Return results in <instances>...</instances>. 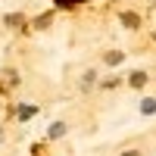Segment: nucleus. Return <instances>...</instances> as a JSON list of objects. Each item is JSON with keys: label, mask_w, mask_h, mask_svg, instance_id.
<instances>
[{"label": "nucleus", "mask_w": 156, "mask_h": 156, "mask_svg": "<svg viewBox=\"0 0 156 156\" xmlns=\"http://www.w3.org/2000/svg\"><path fill=\"white\" fill-rule=\"evenodd\" d=\"M122 59H125V53H122V50H109V53H106V66H119Z\"/></svg>", "instance_id": "obj_1"}, {"label": "nucleus", "mask_w": 156, "mask_h": 156, "mask_svg": "<svg viewBox=\"0 0 156 156\" xmlns=\"http://www.w3.org/2000/svg\"><path fill=\"white\" fill-rule=\"evenodd\" d=\"M128 84H131V87H144V84H147V75H144V72H131Z\"/></svg>", "instance_id": "obj_2"}, {"label": "nucleus", "mask_w": 156, "mask_h": 156, "mask_svg": "<svg viewBox=\"0 0 156 156\" xmlns=\"http://www.w3.org/2000/svg\"><path fill=\"white\" fill-rule=\"evenodd\" d=\"M122 22L128 25V28H137V25H140V19L134 16V12H125V16H122Z\"/></svg>", "instance_id": "obj_3"}, {"label": "nucleus", "mask_w": 156, "mask_h": 156, "mask_svg": "<svg viewBox=\"0 0 156 156\" xmlns=\"http://www.w3.org/2000/svg\"><path fill=\"white\" fill-rule=\"evenodd\" d=\"M140 112H144V115H153V112H156V100H144V103H140Z\"/></svg>", "instance_id": "obj_4"}, {"label": "nucleus", "mask_w": 156, "mask_h": 156, "mask_svg": "<svg viewBox=\"0 0 156 156\" xmlns=\"http://www.w3.org/2000/svg\"><path fill=\"white\" fill-rule=\"evenodd\" d=\"M62 134H66V125L62 122H56L53 128H50V137H62Z\"/></svg>", "instance_id": "obj_5"}, {"label": "nucleus", "mask_w": 156, "mask_h": 156, "mask_svg": "<svg viewBox=\"0 0 156 156\" xmlns=\"http://www.w3.org/2000/svg\"><path fill=\"white\" fill-rule=\"evenodd\" d=\"M94 78H97L94 72H84V78H81V87H90V84H94Z\"/></svg>", "instance_id": "obj_6"}, {"label": "nucleus", "mask_w": 156, "mask_h": 156, "mask_svg": "<svg viewBox=\"0 0 156 156\" xmlns=\"http://www.w3.org/2000/svg\"><path fill=\"white\" fill-rule=\"evenodd\" d=\"M31 115H34V106H22L19 109V119H31Z\"/></svg>", "instance_id": "obj_7"}, {"label": "nucleus", "mask_w": 156, "mask_h": 156, "mask_svg": "<svg viewBox=\"0 0 156 156\" xmlns=\"http://www.w3.org/2000/svg\"><path fill=\"white\" fill-rule=\"evenodd\" d=\"M122 156H140V153H137V150H125Z\"/></svg>", "instance_id": "obj_8"}, {"label": "nucleus", "mask_w": 156, "mask_h": 156, "mask_svg": "<svg viewBox=\"0 0 156 156\" xmlns=\"http://www.w3.org/2000/svg\"><path fill=\"white\" fill-rule=\"evenodd\" d=\"M0 140H3V134H0Z\"/></svg>", "instance_id": "obj_9"}, {"label": "nucleus", "mask_w": 156, "mask_h": 156, "mask_svg": "<svg viewBox=\"0 0 156 156\" xmlns=\"http://www.w3.org/2000/svg\"><path fill=\"white\" fill-rule=\"evenodd\" d=\"M153 37H156V34H153Z\"/></svg>", "instance_id": "obj_10"}]
</instances>
